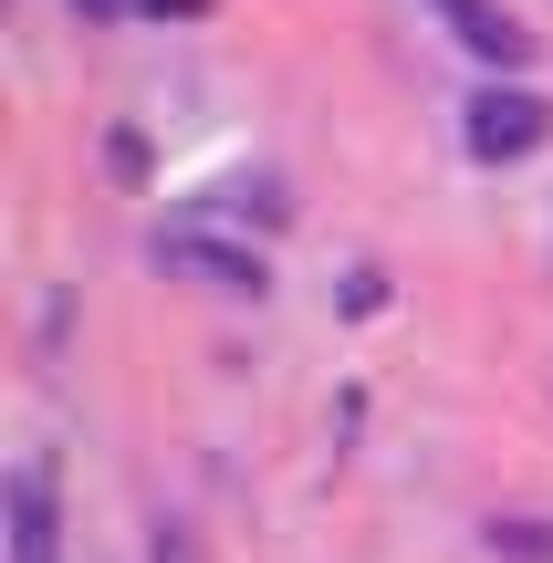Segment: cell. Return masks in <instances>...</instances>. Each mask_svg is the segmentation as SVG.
Masks as SVG:
<instances>
[{"label":"cell","mask_w":553,"mask_h":563,"mask_svg":"<svg viewBox=\"0 0 553 563\" xmlns=\"http://www.w3.org/2000/svg\"><path fill=\"white\" fill-rule=\"evenodd\" d=\"M460 136H471V157H491V167H501V157H533V146L553 136V104L533 95V84H480Z\"/></svg>","instance_id":"obj_1"},{"label":"cell","mask_w":553,"mask_h":563,"mask_svg":"<svg viewBox=\"0 0 553 563\" xmlns=\"http://www.w3.org/2000/svg\"><path fill=\"white\" fill-rule=\"evenodd\" d=\"M11 563H63V522H53V470L21 460L11 470Z\"/></svg>","instance_id":"obj_4"},{"label":"cell","mask_w":553,"mask_h":563,"mask_svg":"<svg viewBox=\"0 0 553 563\" xmlns=\"http://www.w3.org/2000/svg\"><path fill=\"white\" fill-rule=\"evenodd\" d=\"M84 21H125V11H146V0H74Z\"/></svg>","instance_id":"obj_5"},{"label":"cell","mask_w":553,"mask_h":563,"mask_svg":"<svg viewBox=\"0 0 553 563\" xmlns=\"http://www.w3.org/2000/svg\"><path fill=\"white\" fill-rule=\"evenodd\" d=\"M429 11L450 21V42H460V53L501 63V74H512V63H533V32H522V21L501 11V0H429Z\"/></svg>","instance_id":"obj_3"},{"label":"cell","mask_w":553,"mask_h":563,"mask_svg":"<svg viewBox=\"0 0 553 563\" xmlns=\"http://www.w3.org/2000/svg\"><path fill=\"white\" fill-rule=\"evenodd\" d=\"M157 563H199V553H188V532H157Z\"/></svg>","instance_id":"obj_6"},{"label":"cell","mask_w":553,"mask_h":563,"mask_svg":"<svg viewBox=\"0 0 553 563\" xmlns=\"http://www.w3.org/2000/svg\"><path fill=\"white\" fill-rule=\"evenodd\" d=\"M157 262L178 272V282H199V292H262V282H272L251 241H220V230H199V220L157 230Z\"/></svg>","instance_id":"obj_2"}]
</instances>
